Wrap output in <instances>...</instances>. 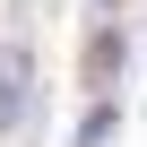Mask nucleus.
Returning a JSON list of instances; mask_svg holds the SVG:
<instances>
[{
    "mask_svg": "<svg viewBox=\"0 0 147 147\" xmlns=\"http://www.w3.org/2000/svg\"><path fill=\"white\" fill-rule=\"evenodd\" d=\"M26 78H35V69H26V52L9 43V52H0V130L26 113Z\"/></svg>",
    "mask_w": 147,
    "mask_h": 147,
    "instance_id": "nucleus-1",
    "label": "nucleus"
},
{
    "mask_svg": "<svg viewBox=\"0 0 147 147\" xmlns=\"http://www.w3.org/2000/svg\"><path fill=\"white\" fill-rule=\"evenodd\" d=\"M95 138H113V104H95V113L78 121V147H95Z\"/></svg>",
    "mask_w": 147,
    "mask_h": 147,
    "instance_id": "nucleus-2",
    "label": "nucleus"
}]
</instances>
